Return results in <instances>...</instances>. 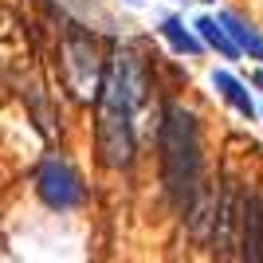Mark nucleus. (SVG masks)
I'll return each instance as SVG.
<instances>
[{
  "label": "nucleus",
  "instance_id": "f03ea898",
  "mask_svg": "<svg viewBox=\"0 0 263 263\" xmlns=\"http://www.w3.org/2000/svg\"><path fill=\"white\" fill-rule=\"evenodd\" d=\"M157 149H161V177L165 193L177 209L185 212L193 197L200 193L204 177H200V134L197 118L185 106H165L161 126H157Z\"/></svg>",
  "mask_w": 263,
  "mask_h": 263
},
{
  "label": "nucleus",
  "instance_id": "1a4fd4ad",
  "mask_svg": "<svg viewBox=\"0 0 263 263\" xmlns=\"http://www.w3.org/2000/svg\"><path fill=\"white\" fill-rule=\"evenodd\" d=\"M193 28H197V35H200V40H204V44L212 47V51H220L224 59H236V55H240V47H236V44L228 40V32L220 28V20H216V16H197V24H193Z\"/></svg>",
  "mask_w": 263,
  "mask_h": 263
},
{
  "label": "nucleus",
  "instance_id": "20e7f679",
  "mask_svg": "<svg viewBox=\"0 0 263 263\" xmlns=\"http://www.w3.org/2000/svg\"><path fill=\"white\" fill-rule=\"evenodd\" d=\"M243 197L236 181H224L216 189V209L209 224V243L216 263H240V228H243Z\"/></svg>",
  "mask_w": 263,
  "mask_h": 263
},
{
  "label": "nucleus",
  "instance_id": "423d86ee",
  "mask_svg": "<svg viewBox=\"0 0 263 263\" xmlns=\"http://www.w3.org/2000/svg\"><path fill=\"white\" fill-rule=\"evenodd\" d=\"M240 263H263V197H243V228H240Z\"/></svg>",
  "mask_w": 263,
  "mask_h": 263
},
{
  "label": "nucleus",
  "instance_id": "9d476101",
  "mask_svg": "<svg viewBox=\"0 0 263 263\" xmlns=\"http://www.w3.org/2000/svg\"><path fill=\"white\" fill-rule=\"evenodd\" d=\"M161 35L169 40V47H173L177 55H200V51H204V44H200L177 16H165V20H161Z\"/></svg>",
  "mask_w": 263,
  "mask_h": 263
},
{
  "label": "nucleus",
  "instance_id": "f257e3e1",
  "mask_svg": "<svg viewBox=\"0 0 263 263\" xmlns=\"http://www.w3.org/2000/svg\"><path fill=\"white\" fill-rule=\"evenodd\" d=\"M145 71L130 51H118L114 63L106 67L99 87V126H95V142L99 157L110 169L134 161V110L145 99Z\"/></svg>",
  "mask_w": 263,
  "mask_h": 263
},
{
  "label": "nucleus",
  "instance_id": "9b49d317",
  "mask_svg": "<svg viewBox=\"0 0 263 263\" xmlns=\"http://www.w3.org/2000/svg\"><path fill=\"white\" fill-rule=\"evenodd\" d=\"M255 87H263V71H259V75H255Z\"/></svg>",
  "mask_w": 263,
  "mask_h": 263
},
{
  "label": "nucleus",
  "instance_id": "0eeeda50",
  "mask_svg": "<svg viewBox=\"0 0 263 263\" xmlns=\"http://www.w3.org/2000/svg\"><path fill=\"white\" fill-rule=\"evenodd\" d=\"M216 20H220V28L228 32V40H232L236 47H240V51H248L252 59H259V63H263V35L255 32L252 24H248V20H240L236 12H220Z\"/></svg>",
  "mask_w": 263,
  "mask_h": 263
},
{
  "label": "nucleus",
  "instance_id": "7ed1b4c3",
  "mask_svg": "<svg viewBox=\"0 0 263 263\" xmlns=\"http://www.w3.org/2000/svg\"><path fill=\"white\" fill-rule=\"evenodd\" d=\"M59 71H63V83L67 90L75 95L79 102H87V99H99V90L102 87V59H99V44H95V35L83 32L79 24H67L63 28V47H59Z\"/></svg>",
  "mask_w": 263,
  "mask_h": 263
},
{
  "label": "nucleus",
  "instance_id": "f8f14e48",
  "mask_svg": "<svg viewBox=\"0 0 263 263\" xmlns=\"http://www.w3.org/2000/svg\"><path fill=\"white\" fill-rule=\"evenodd\" d=\"M126 4H142V0H126Z\"/></svg>",
  "mask_w": 263,
  "mask_h": 263
},
{
  "label": "nucleus",
  "instance_id": "6e6552de",
  "mask_svg": "<svg viewBox=\"0 0 263 263\" xmlns=\"http://www.w3.org/2000/svg\"><path fill=\"white\" fill-rule=\"evenodd\" d=\"M212 83H216V90L220 95H224V102H228L232 110H240L243 118H252L255 114V102H252V90L243 87L240 79L232 75V71H216V75H212Z\"/></svg>",
  "mask_w": 263,
  "mask_h": 263
},
{
  "label": "nucleus",
  "instance_id": "39448f33",
  "mask_svg": "<svg viewBox=\"0 0 263 263\" xmlns=\"http://www.w3.org/2000/svg\"><path fill=\"white\" fill-rule=\"evenodd\" d=\"M35 193H40V200L55 212H71L87 200V189H83L79 173L63 157H44V161H40V169H35Z\"/></svg>",
  "mask_w": 263,
  "mask_h": 263
}]
</instances>
